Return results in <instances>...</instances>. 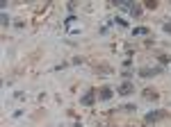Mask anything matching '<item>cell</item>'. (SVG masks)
Wrapping results in <instances>:
<instances>
[{
    "label": "cell",
    "mask_w": 171,
    "mask_h": 127,
    "mask_svg": "<svg viewBox=\"0 0 171 127\" xmlns=\"http://www.w3.org/2000/svg\"><path fill=\"white\" fill-rule=\"evenodd\" d=\"M93 100H96V93H87V95H82V100H80V102H82V104H91Z\"/></svg>",
    "instance_id": "obj_4"
},
{
    "label": "cell",
    "mask_w": 171,
    "mask_h": 127,
    "mask_svg": "<svg viewBox=\"0 0 171 127\" xmlns=\"http://www.w3.org/2000/svg\"><path fill=\"white\" fill-rule=\"evenodd\" d=\"M116 91H119V95H130V93H135V86H132L130 82H123V84H121Z\"/></svg>",
    "instance_id": "obj_1"
},
{
    "label": "cell",
    "mask_w": 171,
    "mask_h": 127,
    "mask_svg": "<svg viewBox=\"0 0 171 127\" xmlns=\"http://www.w3.org/2000/svg\"><path fill=\"white\" fill-rule=\"evenodd\" d=\"M157 118H162V113H160V111H153V113H148V116H146V120L150 122V120H157Z\"/></svg>",
    "instance_id": "obj_6"
},
{
    "label": "cell",
    "mask_w": 171,
    "mask_h": 127,
    "mask_svg": "<svg viewBox=\"0 0 171 127\" xmlns=\"http://www.w3.org/2000/svg\"><path fill=\"white\" fill-rule=\"evenodd\" d=\"M114 95V91H112V89H109V86H103V89H100V100H109V98H112Z\"/></svg>",
    "instance_id": "obj_3"
},
{
    "label": "cell",
    "mask_w": 171,
    "mask_h": 127,
    "mask_svg": "<svg viewBox=\"0 0 171 127\" xmlns=\"http://www.w3.org/2000/svg\"><path fill=\"white\" fill-rule=\"evenodd\" d=\"M144 95L148 98V100H150V98H153V100H157V93H155V91H150V89H148V91H144Z\"/></svg>",
    "instance_id": "obj_8"
},
{
    "label": "cell",
    "mask_w": 171,
    "mask_h": 127,
    "mask_svg": "<svg viewBox=\"0 0 171 127\" xmlns=\"http://www.w3.org/2000/svg\"><path fill=\"white\" fill-rule=\"evenodd\" d=\"M132 32H135L137 36H144V34H148V27H135Z\"/></svg>",
    "instance_id": "obj_5"
},
{
    "label": "cell",
    "mask_w": 171,
    "mask_h": 127,
    "mask_svg": "<svg viewBox=\"0 0 171 127\" xmlns=\"http://www.w3.org/2000/svg\"><path fill=\"white\" fill-rule=\"evenodd\" d=\"M162 71H164L162 66H157V68H141L139 75L141 77H153V75H157V73H162Z\"/></svg>",
    "instance_id": "obj_2"
},
{
    "label": "cell",
    "mask_w": 171,
    "mask_h": 127,
    "mask_svg": "<svg viewBox=\"0 0 171 127\" xmlns=\"http://www.w3.org/2000/svg\"><path fill=\"white\" fill-rule=\"evenodd\" d=\"M130 14H132V16H139V14H141V7H139V5H132V9H130Z\"/></svg>",
    "instance_id": "obj_7"
}]
</instances>
